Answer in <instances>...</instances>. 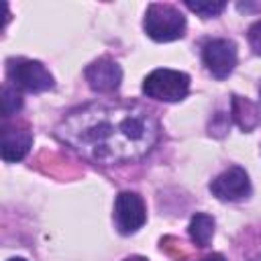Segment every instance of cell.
<instances>
[{"mask_svg": "<svg viewBox=\"0 0 261 261\" xmlns=\"http://www.w3.org/2000/svg\"><path fill=\"white\" fill-rule=\"evenodd\" d=\"M55 137L86 161L118 165L145 157L157 145L159 122L137 102H92L69 110Z\"/></svg>", "mask_w": 261, "mask_h": 261, "instance_id": "6da1fadb", "label": "cell"}, {"mask_svg": "<svg viewBox=\"0 0 261 261\" xmlns=\"http://www.w3.org/2000/svg\"><path fill=\"white\" fill-rule=\"evenodd\" d=\"M145 33L157 41V43H169L175 39H181L186 33V16L171 4L153 2L147 6L145 20H143Z\"/></svg>", "mask_w": 261, "mask_h": 261, "instance_id": "7a4b0ae2", "label": "cell"}, {"mask_svg": "<svg viewBox=\"0 0 261 261\" xmlns=\"http://www.w3.org/2000/svg\"><path fill=\"white\" fill-rule=\"evenodd\" d=\"M190 75L177 69H155L143 82V94L159 102H179L188 96Z\"/></svg>", "mask_w": 261, "mask_h": 261, "instance_id": "3957f363", "label": "cell"}, {"mask_svg": "<svg viewBox=\"0 0 261 261\" xmlns=\"http://www.w3.org/2000/svg\"><path fill=\"white\" fill-rule=\"evenodd\" d=\"M8 77L20 90L35 94L53 88V75L49 73V69L41 61H33V59H10Z\"/></svg>", "mask_w": 261, "mask_h": 261, "instance_id": "277c9868", "label": "cell"}, {"mask_svg": "<svg viewBox=\"0 0 261 261\" xmlns=\"http://www.w3.org/2000/svg\"><path fill=\"white\" fill-rule=\"evenodd\" d=\"M147 220V208L139 194L120 192L114 200V224L120 234L137 232Z\"/></svg>", "mask_w": 261, "mask_h": 261, "instance_id": "5b68a950", "label": "cell"}, {"mask_svg": "<svg viewBox=\"0 0 261 261\" xmlns=\"http://www.w3.org/2000/svg\"><path fill=\"white\" fill-rule=\"evenodd\" d=\"M202 61L216 80H224L237 65V45L228 39H212L202 49Z\"/></svg>", "mask_w": 261, "mask_h": 261, "instance_id": "8992f818", "label": "cell"}, {"mask_svg": "<svg viewBox=\"0 0 261 261\" xmlns=\"http://www.w3.org/2000/svg\"><path fill=\"white\" fill-rule=\"evenodd\" d=\"M210 192L222 202H237L251 194V181L247 171L234 165L210 181Z\"/></svg>", "mask_w": 261, "mask_h": 261, "instance_id": "52a82bcc", "label": "cell"}, {"mask_svg": "<svg viewBox=\"0 0 261 261\" xmlns=\"http://www.w3.org/2000/svg\"><path fill=\"white\" fill-rule=\"evenodd\" d=\"M84 75H86L88 86L94 92H100V94L114 92L122 82V69L110 57H98L96 61H92L86 67Z\"/></svg>", "mask_w": 261, "mask_h": 261, "instance_id": "ba28073f", "label": "cell"}, {"mask_svg": "<svg viewBox=\"0 0 261 261\" xmlns=\"http://www.w3.org/2000/svg\"><path fill=\"white\" fill-rule=\"evenodd\" d=\"M33 145V135L24 126H4L2 128V159L20 161Z\"/></svg>", "mask_w": 261, "mask_h": 261, "instance_id": "9c48e42d", "label": "cell"}, {"mask_svg": "<svg viewBox=\"0 0 261 261\" xmlns=\"http://www.w3.org/2000/svg\"><path fill=\"white\" fill-rule=\"evenodd\" d=\"M188 232L198 247H206L214 237V218L206 212H196L190 220Z\"/></svg>", "mask_w": 261, "mask_h": 261, "instance_id": "30bf717a", "label": "cell"}, {"mask_svg": "<svg viewBox=\"0 0 261 261\" xmlns=\"http://www.w3.org/2000/svg\"><path fill=\"white\" fill-rule=\"evenodd\" d=\"M232 112H234V120L243 130H251L257 122H259V114L255 110V106L249 100H243L239 96H232Z\"/></svg>", "mask_w": 261, "mask_h": 261, "instance_id": "8fae6325", "label": "cell"}, {"mask_svg": "<svg viewBox=\"0 0 261 261\" xmlns=\"http://www.w3.org/2000/svg\"><path fill=\"white\" fill-rule=\"evenodd\" d=\"M20 106H22L20 94L16 92V88H12V86L6 84V86L2 88V116H10V114H14Z\"/></svg>", "mask_w": 261, "mask_h": 261, "instance_id": "7c38bea8", "label": "cell"}, {"mask_svg": "<svg viewBox=\"0 0 261 261\" xmlns=\"http://www.w3.org/2000/svg\"><path fill=\"white\" fill-rule=\"evenodd\" d=\"M186 6H188L192 12L200 14L202 18L218 16V14L226 8V4H224V2H192V0H188V2H186Z\"/></svg>", "mask_w": 261, "mask_h": 261, "instance_id": "4fadbf2b", "label": "cell"}, {"mask_svg": "<svg viewBox=\"0 0 261 261\" xmlns=\"http://www.w3.org/2000/svg\"><path fill=\"white\" fill-rule=\"evenodd\" d=\"M247 39H249L251 49H253L257 55H261V20L255 22V24H251V29H249V33H247Z\"/></svg>", "mask_w": 261, "mask_h": 261, "instance_id": "5bb4252c", "label": "cell"}, {"mask_svg": "<svg viewBox=\"0 0 261 261\" xmlns=\"http://www.w3.org/2000/svg\"><path fill=\"white\" fill-rule=\"evenodd\" d=\"M198 261H226L220 253H214V255H208V257H204V259H198Z\"/></svg>", "mask_w": 261, "mask_h": 261, "instance_id": "9a60e30c", "label": "cell"}, {"mask_svg": "<svg viewBox=\"0 0 261 261\" xmlns=\"http://www.w3.org/2000/svg\"><path fill=\"white\" fill-rule=\"evenodd\" d=\"M124 261H149V259H145V257H139V255H133V257H126Z\"/></svg>", "mask_w": 261, "mask_h": 261, "instance_id": "2e32d148", "label": "cell"}, {"mask_svg": "<svg viewBox=\"0 0 261 261\" xmlns=\"http://www.w3.org/2000/svg\"><path fill=\"white\" fill-rule=\"evenodd\" d=\"M8 261H27V259H20V257H14V259H8Z\"/></svg>", "mask_w": 261, "mask_h": 261, "instance_id": "e0dca14e", "label": "cell"}, {"mask_svg": "<svg viewBox=\"0 0 261 261\" xmlns=\"http://www.w3.org/2000/svg\"><path fill=\"white\" fill-rule=\"evenodd\" d=\"M259 98H261V88H259Z\"/></svg>", "mask_w": 261, "mask_h": 261, "instance_id": "ac0fdd59", "label": "cell"}]
</instances>
